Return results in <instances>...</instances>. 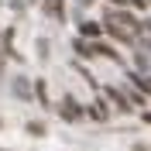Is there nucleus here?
<instances>
[{"instance_id": "obj_1", "label": "nucleus", "mask_w": 151, "mask_h": 151, "mask_svg": "<svg viewBox=\"0 0 151 151\" xmlns=\"http://www.w3.org/2000/svg\"><path fill=\"white\" fill-rule=\"evenodd\" d=\"M103 93H106V100H110V103L117 106V110H120V113H131V110H134V103H131V96L124 93V89H117V86H106Z\"/></svg>"}, {"instance_id": "obj_2", "label": "nucleus", "mask_w": 151, "mask_h": 151, "mask_svg": "<svg viewBox=\"0 0 151 151\" xmlns=\"http://www.w3.org/2000/svg\"><path fill=\"white\" fill-rule=\"evenodd\" d=\"M103 28H106V35H110V38H117V41H124V45H131V41H134V35H131L127 28H120V24L110 17V14L103 17Z\"/></svg>"}, {"instance_id": "obj_3", "label": "nucleus", "mask_w": 151, "mask_h": 151, "mask_svg": "<svg viewBox=\"0 0 151 151\" xmlns=\"http://www.w3.org/2000/svg\"><path fill=\"white\" fill-rule=\"evenodd\" d=\"M58 113H62V120H79V117H83V106L76 103L72 96H62V106H58Z\"/></svg>"}, {"instance_id": "obj_4", "label": "nucleus", "mask_w": 151, "mask_h": 151, "mask_svg": "<svg viewBox=\"0 0 151 151\" xmlns=\"http://www.w3.org/2000/svg\"><path fill=\"white\" fill-rule=\"evenodd\" d=\"M41 10L55 21H65V0H41Z\"/></svg>"}, {"instance_id": "obj_5", "label": "nucleus", "mask_w": 151, "mask_h": 151, "mask_svg": "<svg viewBox=\"0 0 151 151\" xmlns=\"http://www.w3.org/2000/svg\"><path fill=\"white\" fill-rule=\"evenodd\" d=\"M72 48H76V55H79V58H93V55H96V41H89V38H83V35L72 41Z\"/></svg>"}, {"instance_id": "obj_6", "label": "nucleus", "mask_w": 151, "mask_h": 151, "mask_svg": "<svg viewBox=\"0 0 151 151\" xmlns=\"http://www.w3.org/2000/svg\"><path fill=\"white\" fill-rule=\"evenodd\" d=\"M86 113H89L93 120H106V117H110V106H106V100H93V103L86 106Z\"/></svg>"}, {"instance_id": "obj_7", "label": "nucleus", "mask_w": 151, "mask_h": 151, "mask_svg": "<svg viewBox=\"0 0 151 151\" xmlns=\"http://www.w3.org/2000/svg\"><path fill=\"white\" fill-rule=\"evenodd\" d=\"M103 24H93V21H86V24H79V35L83 38H89V41H100V35H103Z\"/></svg>"}, {"instance_id": "obj_8", "label": "nucleus", "mask_w": 151, "mask_h": 151, "mask_svg": "<svg viewBox=\"0 0 151 151\" xmlns=\"http://www.w3.org/2000/svg\"><path fill=\"white\" fill-rule=\"evenodd\" d=\"M127 79H131V86H134V89H141V93L151 100V79H144L141 72H127Z\"/></svg>"}, {"instance_id": "obj_9", "label": "nucleus", "mask_w": 151, "mask_h": 151, "mask_svg": "<svg viewBox=\"0 0 151 151\" xmlns=\"http://www.w3.org/2000/svg\"><path fill=\"white\" fill-rule=\"evenodd\" d=\"M96 55H103V58H110V62H117V65H124V58L117 55L110 45H103V41H96Z\"/></svg>"}, {"instance_id": "obj_10", "label": "nucleus", "mask_w": 151, "mask_h": 151, "mask_svg": "<svg viewBox=\"0 0 151 151\" xmlns=\"http://www.w3.org/2000/svg\"><path fill=\"white\" fill-rule=\"evenodd\" d=\"M14 93L24 96V100H31V96H35V86H28V79H14Z\"/></svg>"}, {"instance_id": "obj_11", "label": "nucleus", "mask_w": 151, "mask_h": 151, "mask_svg": "<svg viewBox=\"0 0 151 151\" xmlns=\"http://www.w3.org/2000/svg\"><path fill=\"white\" fill-rule=\"evenodd\" d=\"M35 96H38L41 106H48V86H45V79H35Z\"/></svg>"}, {"instance_id": "obj_12", "label": "nucleus", "mask_w": 151, "mask_h": 151, "mask_svg": "<svg viewBox=\"0 0 151 151\" xmlns=\"http://www.w3.org/2000/svg\"><path fill=\"white\" fill-rule=\"evenodd\" d=\"M134 62H137V72H151V62H148V55H144V52H137V58H134Z\"/></svg>"}, {"instance_id": "obj_13", "label": "nucleus", "mask_w": 151, "mask_h": 151, "mask_svg": "<svg viewBox=\"0 0 151 151\" xmlns=\"http://www.w3.org/2000/svg\"><path fill=\"white\" fill-rule=\"evenodd\" d=\"M28 134H35V137H45V124H35V120H31V124H28Z\"/></svg>"}, {"instance_id": "obj_14", "label": "nucleus", "mask_w": 151, "mask_h": 151, "mask_svg": "<svg viewBox=\"0 0 151 151\" xmlns=\"http://www.w3.org/2000/svg\"><path fill=\"white\" fill-rule=\"evenodd\" d=\"M4 58H7V48H0V76H4Z\"/></svg>"}, {"instance_id": "obj_15", "label": "nucleus", "mask_w": 151, "mask_h": 151, "mask_svg": "<svg viewBox=\"0 0 151 151\" xmlns=\"http://www.w3.org/2000/svg\"><path fill=\"white\" fill-rule=\"evenodd\" d=\"M141 41H144V48H148V52H151V35H144Z\"/></svg>"}, {"instance_id": "obj_16", "label": "nucleus", "mask_w": 151, "mask_h": 151, "mask_svg": "<svg viewBox=\"0 0 151 151\" xmlns=\"http://www.w3.org/2000/svg\"><path fill=\"white\" fill-rule=\"evenodd\" d=\"M131 4L134 7H148V0H131Z\"/></svg>"}, {"instance_id": "obj_17", "label": "nucleus", "mask_w": 151, "mask_h": 151, "mask_svg": "<svg viewBox=\"0 0 151 151\" xmlns=\"http://www.w3.org/2000/svg\"><path fill=\"white\" fill-rule=\"evenodd\" d=\"M110 4L113 7H124V4H131V0H110Z\"/></svg>"}, {"instance_id": "obj_18", "label": "nucleus", "mask_w": 151, "mask_h": 151, "mask_svg": "<svg viewBox=\"0 0 151 151\" xmlns=\"http://www.w3.org/2000/svg\"><path fill=\"white\" fill-rule=\"evenodd\" d=\"M144 124H151V113H144Z\"/></svg>"}]
</instances>
